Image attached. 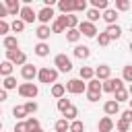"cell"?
<instances>
[{"label": "cell", "instance_id": "obj_18", "mask_svg": "<svg viewBox=\"0 0 132 132\" xmlns=\"http://www.w3.org/2000/svg\"><path fill=\"white\" fill-rule=\"evenodd\" d=\"M101 19H103L107 25H116V21H118V12H116L113 8H107V10H103Z\"/></svg>", "mask_w": 132, "mask_h": 132}, {"label": "cell", "instance_id": "obj_46", "mask_svg": "<svg viewBox=\"0 0 132 132\" xmlns=\"http://www.w3.org/2000/svg\"><path fill=\"white\" fill-rule=\"evenodd\" d=\"M120 120H124V122H128V124H130V122H132V109H124Z\"/></svg>", "mask_w": 132, "mask_h": 132}, {"label": "cell", "instance_id": "obj_16", "mask_svg": "<svg viewBox=\"0 0 132 132\" xmlns=\"http://www.w3.org/2000/svg\"><path fill=\"white\" fill-rule=\"evenodd\" d=\"M103 33L109 37V41H111V39H120V37H122V27H120V25H107V29H105Z\"/></svg>", "mask_w": 132, "mask_h": 132}, {"label": "cell", "instance_id": "obj_39", "mask_svg": "<svg viewBox=\"0 0 132 132\" xmlns=\"http://www.w3.org/2000/svg\"><path fill=\"white\" fill-rule=\"evenodd\" d=\"M70 105H72V101H70V99H66V97H62V99H58V109H60L62 113H64V111H66V109H68Z\"/></svg>", "mask_w": 132, "mask_h": 132}, {"label": "cell", "instance_id": "obj_24", "mask_svg": "<svg viewBox=\"0 0 132 132\" xmlns=\"http://www.w3.org/2000/svg\"><path fill=\"white\" fill-rule=\"evenodd\" d=\"M66 95V89H64V85H60V82H54L52 85V97H56V99H62Z\"/></svg>", "mask_w": 132, "mask_h": 132}, {"label": "cell", "instance_id": "obj_40", "mask_svg": "<svg viewBox=\"0 0 132 132\" xmlns=\"http://www.w3.org/2000/svg\"><path fill=\"white\" fill-rule=\"evenodd\" d=\"M68 124H70V122H66V120L62 118V120H58V122H56V126H54V128H56V132H68Z\"/></svg>", "mask_w": 132, "mask_h": 132}, {"label": "cell", "instance_id": "obj_33", "mask_svg": "<svg viewBox=\"0 0 132 132\" xmlns=\"http://www.w3.org/2000/svg\"><path fill=\"white\" fill-rule=\"evenodd\" d=\"M76 27H78V16L66 14V29H76Z\"/></svg>", "mask_w": 132, "mask_h": 132}, {"label": "cell", "instance_id": "obj_12", "mask_svg": "<svg viewBox=\"0 0 132 132\" xmlns=\"http://www.w3.org/2000/svg\"><path fill=\"white\" fill-rule=\"evenodd\" d=\"M21 76H23L25 80H33V78L37 76V66H33V64H23V66H21Z\"/></svg>", "mask_w": 132, "mask_h": 132}, {"label": "cell", "instance_id": "obj_49", "mask_svg": "<svg viewBox=\"0 0 132 132\" xmlns=\"http://www.w3.org/2000/svg\"><path fill=\"white\" fill-rule=\"evenodd\" d=\"M14 132H27L25 122H16V124H14Z\"/></svg>", "mask_w": 132, "mask_h": 132}, {"label": "cell", "instance_id": "obj_29", "mask_svg": "<svg viewBox=\"0 0 132 132\" xmlns=\"http://www.w3.org/2000/svg\"><path fill=\"white\" fill-rule=\"evenodd\" d=\"M76 116H78V109H76L74 105H70V107L64 111V120H66V122H72V120H76Z\"/></svg>", "mask_w": 132, "mask_h": 132}, {"label": "cell", "instance_id": "obj_51", "mask_svg": "<svg viewBox=\"0 0 132 132\" xmlns=\"http://www.w3.org/2000/svg\"><path fill=\"white\" fill-rule=\"evenodd\" d=\"M6 99H8V93H6L4 89H0V103H4Z\"/></svg>", "mask_w": 132, "mask_h": 132}, {"label": "cell", "instance_id": "obj_25", "mask_svg": "<svg viewBox=\"0 0 132 132\" xmlns=\"http://www.w3.org/2000/svg\"><path fill=\"white\" fill-rule=\"evenodd\" d=\"M2 89L8 93V91H12V89H16V78L14 76H6V78H2Z\"/></svg>", "mask_w": 132, "mask_h": 132}, {"label": "cell", "instance_id": "obj_48", "mask_svg": "<svg viewBox=\"0 0 132 132\" xmlns=\"http://www.w3.org/2000/svg\"><path fill=\"white\" fill-rule=\"evenodd\" d=\"M10 31V27H8V23L6 21H0V35H6Z\"/></svg>", "mask_w": 132, "mask_h": 132}, {"label": "cell", "instance_id": "obj_9", "mask_svg": "<svg viewBox=\"0 0 132 132\" xmlns=\"http://www.w3.org/2000/svg\"><path fill=\"white\" fill-rule=\"evenodd\" d=\"M111 76V68L107 66V64H99L95 70H93V78H97L99 82H103V80H107Z\"/></svg>", "mask_w": 132, "mask_h": 132}, {"label": "cell", "instance_id": "obj_28", "mask_svg": "<svg viewBox=\"0 0 132 132\" xmlns=\"http://www.w3.org/2000/svg\"><path fill=\"white\" fill-rule=\"evenodd\" d=\"M113 97H116V99H113L116 103H120V101H128V91H126V89L122 87V89L113 91Z\"/></svg>", "mask_w": 132, "mask_h": 132}, {"label": "cell", "instance_id": "obj_20", "mask_svg": "<svg viewBox=\"0 0 132 132\" xmlns=\"http://www.w3.org/2000/svg\"><path fill=\"white\" fill-rule=\"evenodd\" d=\"M74 56L80 58V60H87V58L91 56V50H89L87 45H74Z\"/></svg>", "mask_w": 132, "mask_h": 132}, {"label": "cell", "instance_id": "obj_35", "mask_svg": "<svg viewBox=\"0 0 132 132\" xmlns=\"http://www.w3.org/2000/svg\"><path fill=\"white\" fill-rule=\"evenodd\" d=\"M78 74H80V80H91V78H93V68H89V66H82Z\"/></svg>", "mask_w": 132, "mask_h": 132}, {"label": "cell", "instance_id": "obj_2", "mask_svg": "<svg viewBox=\"0 0 132 132\" xmlns=\"http://www.w3.org/2000/svg\"><path fill=\"white\" fill-rule=\"evenodd\" d=\"M19 95L25 97V99H29V101H33L39 95V87L35 82H21L19 85Z\"/></svg>", "mask_w": 132, "mask_h": 132}, {"label": "cell", "instance_id": "obj_7", "mask_svg": "<svg viewBox=\"0 0 132 132\" xmlns=\"http://www.w3.org/2000/svg\"><path fill=\"white\" fill-rule=\"evenodd\" d=\"M124 87V80L122 78H107V80H103L101 82V93L105 91V93H113V91H118V89H122Z\"/></svg>", "mask_w": 132, "mask_h": 132}, {"label": "cell", "instance_id": "obj_4", "mask_svg": "<svg viewBox=\"0 0 132 132\" xmlns=\"http://www.w3.org/2000/svg\"><path fill=\"white\" fill-rule=\"evenodd\" d=\"M54 66H56L58 72H70V70H72V60H70L66 54H58V56L54 58Z\"/></svg>", "mask_w": 132, "mask_h": 132}, {"label": "cell", "instance_id": "obj_47", "mask_svg": "<svg viewBox=\"0 0 132 132\" xmlns=\"http://www.w3.org/2000/svg\"><path fill=\"white\" fill-rule=\"evenodd\" d=\"M87 99H89L91 103H95V101L101 99V93H89V91H87Z\"/></svg>", "mask_w": 132, "mask_h": 132}, {"label": "cell", "instance_id": "obj_27", "mask_svg": "<svg viewBox=\"0 0 132 132\" xmlns=\"http://www.w3.org/2000/svg\"><path fill=\"white\" fill-rule=\"evenodd\" d=\"M80 39V33L76 31V29H66V41H70V43H76Z\"/></svg>", "mask_w": 132, "mask_h": 132}, {"label": "cell", "instance_id": "obj_37", "mask_svg": "<svg viewBox=\"0 0 132 132\" xmlns=\"http://www.w3.org/2000/svg\"><path fill=\"white\" fill-rule=\"evenodd\" d=\"M87 16H89L87 21H89V23H93V25H95V21H99V19H101V14H99V10H95V8H91V10H87Z\"/></svg>", "mask_w": 132, "mask_h": 132}, {"label": "cell", "instance_id": "obj_45", "mask_svg": "<svg viewBox=\"0 0 132 132\" xmlns=\"http://www.w3.org/2000/svg\"><path fill=\"white\" fill-rule=\"evenodd\" d=\"M97 43L105 47V45H109V37H107L105 33H99V35H97Z\"/></svg>", "mask_w": 132, "mask_h": 132}, {"label": "cell", "instance_id": "obj_31", "mask_svg": "<svg viewBox=\"0 0 132 132\" xmlns=\"http://www.w3.org/2000/svg\"><path fill=\"white\" fill-rule=\"evenodd\" d=\"M12 116H14L16 120H25V118H27V111H25L23 105H14V107H12Z\"/></svg>", "mask_w": 132, "mask_h": 132}, {"label": "cell", "instance_id": "obj_42", "mask_svg": "<svg viewBox=\"0 0 132 132\" xmlns=\"http://www.w3.org/2000/svg\"><path fill=\"white\" fill-rule=\"evenodd\" d=\"M72 10H87V0H72Z\"/></svg>", "mask_w": 132, "mask_h": 132}, {"label": "cell", "instance_id": "obj_19", "mask_svg": "<svg viewBox=\"0 0 132 132\" xmlns=\"http://www.w3.org/2000/svg\"><path fill=\"white\" fill-rule=\"evenodd\" d=\"M58 8L62 14H72V0H58Z\"/></svg>", "mask_w": 132, "mask_h": 132}, {"label": "cell", "instance_id": "obj_54", "mask_svg": "<svg viewBox=\"0 0 132 132\" xmlns=\"http://www.w3.org/2000/svg\"><path fill=\"white\" fill-rule=\"evenodd\" d=\"M0 85H2V78H0Z\"/></svg>", "mask_w": 132, "mask_h": 132}, {"label": "cell", "instance_id": "obj_43", "mask_svg": "<svg viewBox=\"0 0 132 132\" xmlns=\"http://www.w3.org/2000/svg\"><path fill=\"white\" fill-rule=\"evenodd\" d=\"M128 8H130V2H128V0H118V2H116V8H113V10L118 12V10H128Z\"/></svg>", "mask_w": 132, "mask_h": 132}, {"label": "cell", "instance_id": "obj_50", "mask_svg": "<svg viewBox=\"0 0 132 132\" xmlns=\"http://www.w3.org/2000/svg\"><path fill=\"white\" fill-rule=\"evenodd\" d=\"M4 16H8V14H6V8H4V2H0V21H4Z\"/></svg>", "mask_w": 132, "mask_h": 132}, {"label": "cell", "instance_id": "obj_22", "mask_svg": "<svg viewBox=\"0 0 132 132\" xmlns=\"http://www.w3.org/2000/svg\"><path fill=\"white\" fill-rule=\"evenodd\" d=\"M4 47H6V52L8 50H19V39L14 35H6L4 37Z\"/></svg>", "mask_w": 132, "mask_h": 132}, {"label": "cell", "instance_id": "obj_55", "mask_svg": "<svg viewBox=\"0 0 132 132\" xmlns=\"http://www.w3.org/2000/svg\"><path fill=\"white\" fill-rule=\"evenodd\" d=\"M0 116H2V109H0Z\"/></svg>", "mask_w": 132, "mask_h": 132}, {"label": "cell", "instance_id": "obj_23", "mask_svg": "<svg viewBox=\"0 0 132 132\" xmlns=\"http://www.w3.org/2000/svg\"><path fill=\"white\" fill-rule=\"evenodd\" d=\"M33 52H35V54H37L39 58H45V56H50V45H47V43H41V41H39V43H37V45L33 47Z\"/></svg>", "mask_w": 132, "mask_h": 132}, {"label": "cell", "instance_id": "obj_15", "mask_svg": "<svg viewBox=\"0 0 132 132\" xmlns=\"http://www.w3.org/2000/svg\"><path fill=\"white\" fill-rule=\"evenodd\" d=\"M50 25H39L37 29H35V35H37V39L41 41V43H45L47 39H50Z\"/></svg>", "mask_w": 132, "mask_h": 132}, {"label": "cell", "instance_id": "obj_41", "mask_svg": "<svg viewBox=\"0 0 132 132\" xmlns=\"http://www.w3.org/2000/svg\"><path fill=\"white\" fill-rule=\"evenodd\" d=\"M23 107H25V111H27V116H31V113H35V111H37V107H39V105H37L35 101H27V103H25Z\"/></svg>", "mask_w": 132, "mask_h": 132}, {"label": "cell", "instance_id": "obj_11", "mask_svg": "<svg viewBox=\"0 0 132 132\" xmlns=\"http://www.w3.org/2000/svg\"><path fill=\"white\" fill-rule=\"evenodd\" d=\"M50 31H52V33H64V31H66V14L56 16V21L52 23Z\"/></svg>", "mask_w": 132, "mask_h": 132}, {"label": "cell", "instance_id": "obj_52", "mask_svg": "<svg viewBox=\"0 0 132 132\" xmlns=\"http://www.w3.org/2000/svg\"><path fill=\"white\" fill-rule=\"evenodd\" d=\"M31 132H43V130H41V126H39V128H35V130H31Z\"/></svg>", "mask_w": 132, "mask_h": 132}, {"label": "cell", "instance_id": "obj_26", "mask_svg": "<svg viewBox=\"0 0 132 132\" xmlns=\"http://www.w3.org/2000/svg\"><path fill=\"white\" fill-rule=\"evenodd\" d=\"M68 132H85V124L80 120H72L68 124Z\"/></svg>", "mask_w": 132, "mask_h": 132}, {"label": "cell", "instance_id": "obj_3", "mask_svg": "<svg viewBox=\"0 0 132 132\" xmlns=\"http://www.w3.org/2000/svg\"><path fill=\"white\" fill-rule=\"evenodd\" d=\"M6 62H10L12 66H23V64H27V54L23 50H8L6 52Z\"/></svg>", "mask_w": 132, "mask_h": 132}, {"label": "cell", "instance_id": "obj_36", "mask_svg": "<svg viewBox=\"0 0 132 132\" xmlns=\"http://www.w3.org/2000/svg\"><path fill=\"white\" fill-rule=\"evenodd\" d=\"M25 126H27V132H31V130L39 128V120L31 116V118H27V120H25Z\"/></svg>", "mask_w": 132, "mask_h": 132}, {"label": "cell", "instance_id": "obj_5", "mask_svg": "<svg viewBox=\"0 0 132 132\" xmlns=\"http://www.w3.org/2000/svg\"><path fill=\"white\" fill-rule=\"evenodd\" d=\"M68 93H72V95H80V93H85L87 91V85L80 80V78H70L68 82H66V87H64Z\"/></svg>", "mask_w": 132, "mask_h": 132}, {"label": "cell", "instance_id": "obj_53", "mask_svg": "<svg viewBox=\"0 0 132 132\" xmlns=\"http://www.w3.org/2000/svg\"><path fill=\"white\" fill-rule=\"evenodd\" d=\"M0 130H2V122H0Z\"/></svg>", "mask_w": 132, "mask_h": 132}, {"label": "cell", "instance_id": "obj_17", "mask_svg": "<svg viewBox=\"0 0 132 132\" xmlns=\"http://www.w3.org/2000/svg\"><path fill=\"white\" fill-rule=\"evenodd\" d=\"M103 111L107 113V118L109 116H116V113H120V103H116L113 99H109V101L103 103Z\"/></svg>", "mask_w": 132, "mask_h": 132}, {"label": "cell", "instance_id": "obj_44", "mask_svg": "<svg viewBox=\"0 0 132 132\" xmlns=\"http://www.w3.org/2000/svg\"><path fill=\"white\" fill-rule=\"evenodd\" d=\"M116 128H118V132H128V130H130V124H128V122H124V120H118Z\"/></svg>", "mask_w": 132, "mask_h": 132}, {"label": "cell", "instance_id": "obj_10", "mask_svg": "<svg viewBox=\"0 0 132 132\" xmlns=\"http://www.w3.org/2000/svg\"><path fill=\"white\" fill-rule=\"evenodd\" d=\"M54 16H56V14H54V8H52V6H43V8L37 12V21H39L41 25H47Z\"/></svg>", "mask_w": 132, "mask_h": 132}, {"label": "cell", "instance_id": "obj_6", "mask_svg": "<svg viewBox=\"0 0 132 132\" xmlns=\"http://www.w3.org/2000/svg\"><path fill=\"white\" fill-rule=\"evenodd\" d=\"M76 31H78L80 35H85V37H97V27H95L93 23H89V21H78Z\"/></svg>", "mask_w": 132, "mask_h": 132}, {"label": "cell", "instance_id": "obj_14", "mask_svg": "<svg viewBox=\"0 0 132 132\" xmlns=\"http://www.w3.org/2000/svg\"><path fill=\"white\" fill-rule=\"evenodd\" d=\"M4 8H6V14L16 16L19 10H21V2H19V0H6V2H4Z\"/></svg>", "mask_w": 132, "mask_h": 132}, {"label": "cell", "instance_id": "obj_21", "mask_svg": "<svg viewBox=\"0 0 132 132\" xmlns=\"http://www.w3.org/2000/svg\"><path fill=\"white\" fill-rule=\"evenodd\" d=\"M12 68H14V66H12L10 62H6V60H4V62H0V78L12 76Z\"/></svg>", "mask_w": 132, "mask_h": 132}, {"label": "cell", "instance_id": "obj_32", "mask_svg": "<svg viewBox=\"0 0 132 132\" xmlns=\"http://www.w3.org/2000/svg\"><path fill=\"white\" fill-rule=\"evenodd\" d=\"M91 4H93L95 10H107L109 8V2L107 0H91Z\"/></svg>", "mask_w": 132, "mask_h": 132}, {"label": "cell", "instance_id": "obj_38", "mask_svg": "<svg viewBox=\"0 0 132 132\" xmlns=\"http://www.w3.org/2000/svg\"><path fill=\"white\" fill-rule=\"evenodd\" d=\"M122 80L124 82H132V66H124V72H122Z\"/></svg>", "mask_w": 132, "mask_h": 132}, {"label": "cell", "instance_id": "obj_13", "mask_svg": "<svg viewBox=\"0 0 132 132\" xmlns=\"http://www.w3.org/2000/svg\"><path fill=\"white\" fill-rule=\"evenodd\" d=\"M97 132H113V120L103 116L99 120V126H97Z\"/></svg>", "mask_w": 132, "mask_h": 132}, {"label": "cell", "instance_id": "obj_8", "mask_svg": "<svg viewBox=\"0 0 132 132\" xmlns=\"http://www.w3.org/2000/svg\"><path fill=\"white\" fill-rule=\"evenodd\" d=\"M19 16H21V21L27 25V23H33V21L37 19V12L31 8V4H25V6H21V10H19Z\"/></svg>", "mask_w": 132, "mask_h": 132}, {"label": "cell", "instance_id": "obj_34", "mask_svg": "<svg viewBox=\"0 0 132 132\" xmlns=\"http://www.w3.org/2000/svg\"><path fill=\"white\" fill-rule=\"evenodd\" d=\"M8 27H10V31H14V33H21V31L25 29V23H23L21 19H14V21H12Z\"/></svg>", "mask_w": 132, "mask_h": 132}, {"label": "cell", "instance_id": "obj_1", "mask_svg": "<svg viewBox=\"0 0 132 132\" xmlns=\"http://www.w3.org/2000/svg\"><path fill=\"white\" fill-rule=\"evenodd\" d=\"M37 78L39 82H45V85H54L58 80V70L56 68H50V66H43L37 70Z\"/></svg>", "mask_w": 132, "mask_h": 132}, {"label": "cell", "instance_id": "obj_30", "mask_svg": "<svg viewBox=\"0 0 132 132\" xmlns=\"http://www.w3.org/2000/svg\"><path fill=\"white\" fill-rule=\"evenodd\" d=\"M87 89H89V93H101V82L97 78H91L89 85H87Z\"/></svg>", "mask_w": 132, "mask_h": 132}]
</instances>
